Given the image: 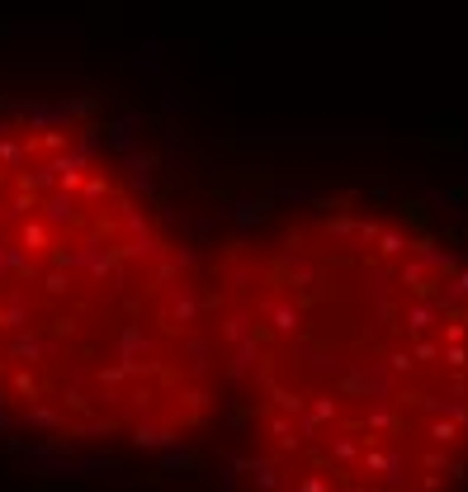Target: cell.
I'll return each mask as SVG.
<instances>
[{"label":"cell","instance_id":"12","mask_svg":"<svg viewBox=\"0 0 468 492\" xmlns=\"http://www.w3.org/2000/svg\"><path fill=\"white\" fill-rule=\"evenodd\" d=\"M449 365L464 369V365H468V351H464V346H449Z\"/></svg>","mask_w":468,"mask_h":492},{"label":"cell","instance_id":"5","mask_svg":"<svg viewBox=\"0 0 468 492\" xmlns=\"http://www.w3.org/2000/svg\"><path fill=\"white\" fill-rule=\"evenodd\" d=\"M29 426H66V417L57 412V407H47V403H33L29 407Z\"/></svg>","mask_w":468,"mask_h":492},{"label":"cell","instance_id":"10","mask_svg":"<svg viewBox=\"0 0 468 492\" xmlns=\"http://www.w3.org/2000/svg\"><path fill=\"white\" fill-rule=\"evenodd\" d=\"M185 464H194V459H190V454H180V450L161 454V473H171V469H185Z\"/></svg>","mask_w":468,"mask_h":492},{"label":"cell","instance_id":"2","mask_svg":"<svg viewBox=\"0 0 468 492\" xmlns=\"http://www.w3.org/2000/svg\"><path fill=\"white\" fill-rule=\"evenodd\" d=\"M43 355H57V341L53 336H33V332H20L10 341V351H5V360H14V365H33V360H43Z\"/></svg>","mask_w":468,"mask_h":492},{"label":"cell","instance_id":"3","mask_svg":"<svg viewBox=\"0 0 468 492\" xmlns=\"http://www.w3.org/2000/svg\"><path fill=\"white\" fill-rule=\"evenodd\" d=\"M132 440H138V445H142V450H171V445H175V440H180V436L171 431V426H157V421H142V426H138V436H132Z\"/></svg>","mask_w":468,"mask_h":492},{"label":"cell","instance_id":"14","mask_svg":"<svg viewBox=\"0 0 468 492\" xmlns=\"http://www.w3.org/2000/svg\"><path fill=\"white\" fill-rule=\"evenodd\" d=\"M303 492H331L322 479H303Z\"/></svg>","mask_w":468,"mask_h":492},{"label":"cell","instance_id":"1","mask_svg":"<svg viewBox=\"0 0 468 492\" xmlns=\"http://www.w3.org/2000/svg\"><path fill=\"white\" fill-rule=\"evenodd\" d=\"M204 313H208V299L194 284L175 280L171 289H166V299H161V327H180V332H185V327H194Z\"/></svg>","mask_w":468,"mask_h":492},{"label":"cell","instance_id":"6","mask_svg":"<svg viewBox=\"0 0 468 492\" xmlns=\"http://www.w3.org/2000/svg\"><path fill=\"white\" fill-rule=\"evenodd\" d=\"M270 403L284 407V412H303V398H298V393H289V388H279V384H270Z\"/></svg>","mask_w":468,"mask_h":492},{"label":"cell","instance_id":"4","mask_svg":"<svg viewBox=\"0 0 468 492\" xmlns=\"http://www.w3.org/2000/svg\"><path fill=\"white\" fill-rule=\"evenodd\" d=\"M185 355H190V369H194V374L213 369V351H208L204 336H190V341H185Z\"/></svg>","mask_w":468,"mask_h":492},{"label":"cell","instance_id":"13","mask_svg":"<svg viewBox=\"0 0 468 492\" xmlns=\"http://www.w3.org/2000/svg\"><path fill=\"white\" fill-rule=\"evenodd\" d=\"M336 459H355V445H350V440H336Z\"/></svg>","mask_w":468,"mask_h":492},{"label":"cell","instance_id":"9","mask_svg":"<svg viewBox=\"0 0 468 492\" xmlns=\"http://www.w3.org/2000/svg\"><path fill=\"white\" fill-rule=\"evenodd\" d=\"M66 407L86 417V412H90V398H86V393H81V388H66Z\"/></svg>","mask_w":468,"mask_h":492},{"label":"cell","instance_id":"8","mask_svg":"<svg viewBox=\"0 0 468 492\" xmlns=\"http://www.w3.org/2000/svg\"><path fill=\"white\" fill-rule=\"evenodd\" d=\"M312 417L317 421H331V417H336V398H312Z\"/></svg>","mask_w":468,"mask_h":492},{"label":"cell","instance_id":"11","mask_svg":"<svg viewBox=\"0 0 468 492\" xmlns=\"http://www.w3.org/2000/svg\"><path fill=\"white\" fill-rule=\"evenodd\" d=\"M430 436H436V440H445V445H449V440H455V426H449V421H436V426H430Z\"/></svg>","mask_w":468,"mask_h":492},{"label":"cell","instance_id":"7","mask_svg":"<svg viewBox=\"0 0 468 492\" xmlns=\"http://www.w3.org/2000/svg\"><path fill=\"white\" fill-rule=\"evenodd\" d=\"M14 393H20V398H29V403H38V393H43V384L38 379H33V374H14Z\"/></svg>","mask_w":468,"mask_h":492}]
</instances>
